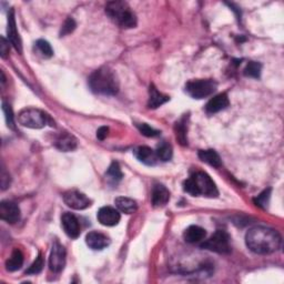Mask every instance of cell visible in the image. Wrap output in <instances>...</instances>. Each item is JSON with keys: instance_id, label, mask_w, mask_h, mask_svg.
I'll use <instances>...</instances> for the list:
<instances>
[{"instance_id": "1", "label": "cell", "mask_w": 284, "mask_h": 284, "mask_svg": "<svg viewBox=\"0 0 284 284\" xmlns=\"http://www.w3.org/2000/svg\"><path fill=\"white\" fill-rule=\"evenodd\" d=\"M245 243L250 251L255 254L267 255L280 249L282 240L275 230L267 226H254L245 235Z\"/></svg>"}, {"instance_id": "2", "label": "cell", "mask_w": 284, "mask_h": 284, "mask_svg": "<svg viewBox=\"0 0 284 284\" xmlns=\"http://www.w3.org/2000/svg\"><path fill=\"white\" fill-rule=\"evenodd\" d=\"M89 86L94 93L113 96L119 90V80L112 69L102 67L90 75Z\"/></svg>"}, {"instance_id": "3", "label": "cell", "mask_w": 284, "mask_h": 284, "mask_svg": "<svg viewBox=\"0 0 284 284\" xmlns=\"http://www.w3.org/2000/svg\"><path fill=\"white\" fill-rule=\"evenodd\" d=\"M184 190L192 197L203 195L206 198H217L219 191L216 184L204 172H195L184 182Z\"/></svg>"}, {"instance_id": "4", "label": "cell", "mask_w": 284, "mask_h": 284, "mask_svg": "<svg viewBox=\"0 0 284 284\" xmlns=\"http://www.w3.org/2000/svg\"><path fill=\"white\" fill-rule=\"evenodd\" d=\"M106 14L111 20L123 29L135 28L137 17L130 6L124 2H111L106 6Z\"/></svg>"}, {"instance_id": "5", "label": "cell", "mask_w": 284, "mask_h": 284, "mask_svg": "<svg viewBox=\"0 0 284 284\" xmlns=\"http://www.w3.org/2000/svg\"><path fill=\"white\" fill-rule=\"evenodd\" d=\"M49 120V117L45 112L36 108L23 109L18 116L19 123L23 125V127L30 129L45 128L48 124Z\"/></svg>"}, {"instance_id": "6", "label": "cell", "mask_w": 284, "mask_h": 284, "mask_svg": "<svg viewBox=\"0 0 284 284\" xmlns=\"http://www.w3.org/2000/svg\"><path fill=\"white\" fill-rule=\"evenodd\" d=\"M217 90V83L211 79L191 80L186 85V91L194 99H203Z\"/></svg>"}, {"instance_id": "7", "label": "cell", "mask_w": 284, "mask_h": 284, "mask_svg": "<svg viewBox=\"0 0 284 284\" xmlns=\"http://www.w3.org/2000/svg\"><path fill=\"white\" fill-rule=\"evenodd\" d=\"M202 249L216 252L219 254H228L231 252L230 236L228 232L223 230H218L214 235L201 244Z\"/></svg>"}, {"instance_id": "8", "label": "cell", "mask_w": 284, "mask_h": 284, "mask_svg": "<svg viewBox=\"0 0 284 284\" xmlns=\"http://www.w3.org/2000/svg\"><path fill=\"white\" fill-rule=\"evenodd\" d=\"M66 249L58 242L55 241L49 256V268L55 273H59L66 266Z\"/></svg>"}, {"instance_id": "9", "label": "cell", "mask_w": 284, "mask_h": 284, "mask_svg": "<svg viewBox=\"0 0 284 284\" xmlns=\"http://www.w3.org/2000/svg\"><path fill=\"white\" fill-rule=\"evenodd\" d=\"M65 203L74 210H85L91 205V200L77 190L67 191L64 194Z\"/></svg>"}, {"instance_id": "10", "label": "cell", "mask_w": 284, "mask_h": 284, "mask_svg": "<svg viewBox=\"0 0 284 284\" xmlns=\"http://www.w3.org/2000/svg\"><path fill=\"white\" fill-rule=\"evenodd\" d=\"M0 218L7 223L15 224L20 220V209L11 201H3L0 203Z\"/></svg>"}, {"instance_id": "11", "label": "cell", "mask_w": 284, "mask_h": 284, "mask_svg": "<svg viewBox=\"0 0 284 284\" xmlns=\"http://www.w3.org/2000/svg\"><path fill=\"white\" fill-rule=\"evenodd\" d=\"M61 225L66 235L71 239H77L80 236V224L78 219L72 213L65 212L61 216Z\"/></svg>"}, {"instance_id": "12", "label": "cell", "mask_w": 284, "mask_h": 284, "mask_svg": "<svg viewBox=\"0 0 284 284\" xmlns=\"http://www.w3.org/2000/svg\"><path fill=\"white\" fill-rule=\"evenodd\" d=\"M7 34H8V41L11 43L12 46L19 54L22 53V46H21V40L19 34L17 31V24H16V19H15V10L10 9L8 12V27H7Z\"/></svg>"}, {"instance_id": "13", "label": "cell", "mask_w": 284, "mask_h": 284, "mask_svg": "<svg viewBox=\"0 0 284 284\" xmlns=\"http://www.w3.org/2000/svg\"><path fill=\"white\" fill-rule=\"evenodd\" d=\"M97 218L99 222L106 226H115L120 222V213L111 206H104L98 211Z\"/></svg>"}, {"instance_id": "14", "label": "cell", "mask_w": 284, "mask_h": 284, "mask_svg": "<svg viewBox=\"0 0 284 284\" xmlns=\"http://www.w3.org/2000/svg\"><path fill=\"white\" fill-rule=\"evenodd\" d=\"M86 243L90 249L100 251V250H104L105 248L108 247V245L110 244V239L106 235H104V233L92 231L87 235Z\"/></svg>"}, {"instance_id": "15", "label": "cell", "mask_w": 284, "mask_h": 284, "mask_svg": "<svg viewBox=\"0 0 284 284\" xmlns=\"http://www.w3.org/2000/svg\"><path fill=\"white\" fill-rule=\"evenodd\" d=\"M229 104L230 101L228 96L225 93H220L209 100V102L205 106V111L209 115H214V113H218L224 110L225 108H228Z\"/></svg>"}, {"instance_id": "16", "label": "cell", "mask_w": 284, "mask_h": 284, "mask_svg": "<svg viewBox=\"0 0 284 284\" xmlns=\"http://www.w3.org/2000/svg\"><path fill=\"white\" fill-rule=\"evenodd\" d=\"M55 146L59 150L64 151V152H69V151H73L78 146L77 139L71 136L68 132H61V134L57 137Z\"/></svg>"}, {"instance_id": "17", "label": "cell", "mask_w": 284, "mask_h": 284, "mask_svg": "<svg viewBox=\"0 0 284 284\" xmlns=\"http://www.w3.org/2000/svg\"><path fill=\"white\" fill-rule=\"evenodd\" d=\"M169 200L170 192L168 189L162 185H156L152 189V194H151V201H152L153 206H165Z\"/></svg>"}, {"instance_id": "18", "label": "cell", "mask_w": 284, "mask_h": 284, "mask_svg": "<svg viewBox=\"0 0 284 284\" xmlns=\"http://www.w3.org/2000/svg\"><path fill=\"white\" fill-rule=\"evenodd\" d=\"M135 156L139 161H141L142 163L147 166H154L158 158L156 154V151H153L149 147H139L135 150Z\"/></svg>"}, {"instance_id": "19", "label": "cell", "mask_w": 284, "mask_h": 284, "mask_svg": "<svg viewBox=\"0 0 284 284\" xmlns=\"http://www.w3.org/2000/svg\"><path fill=\"white\" fill-rule=\"evenodd\" d=\"M205 236H206L205 230L199 225L189 226L184 233V238L186 240V242L188 243H198L203 241L205 239Z\"/></svg>"}, {"instance_id": "20", "label": "cell", "mask_w": 284, "mask_h": 284, "mask_svg": "<svg viewBox=\"0 0 284 284\" xmlns=\"http://www.w3.org/2000/svg\"><path fill=\"white\" fill-rule=\"evenodd\" d=\"M167 101H169V97L162 94L157 90V88L154 86H150L149 89V101H148V107L150 109H157L159 108L160 106L163 104H166Z\"/></svg>"}, {"instance_id": "21", "label": "cell", "mask_w": 284, "mask_h": 284, "mask_svg": "<svg viewBox=\"0 0 284 284\" xmlns=\"http://www.w3.org/2000/svg\"><path fill=\"white\" fill-rule=\"evenodd\" d=\"M115 204L117 206L118 211L125 213V214H132L135 213L138 209L137 202L130 198L125 197H119L115 200Z\"/></svg>"}, {"instance_id": "22", "label": "cell", "mask_w": 284, "mask_h": 284, "mask_svg": "<svg viewBox=\"0 0 284 284\" xmlns=\"http://www.w3.org/2000/svg\"><path fill=\"white\" fill-rule=\"evenodd\" d=\"M23 264V254L19 249H15L12 251L10 257L6 261V269L9 272H15V271L20 270Z\"/></svg>"}, {"instance_id": "23", "label": "cell", "mask_w": 284, "mask_h": 284, "mask_svg": "<svg viewBox=\"0 0 284 284\" xmlns=\"http://www.w3.org/2000/svg\"><path fill=\"white\" fill-rule=\"evenodd\" d=\"M199 158L202 161L214 168L221 167L220 156L214 150H201L199 151Z\"/></svg>"}, {"instance_id": "24", "label": "cell", "mask_w": 284, "mask_h": 284, "mask_svg": "<svg viewBox=\"0 0 284 284\" xmlns=\"http://www.w3.org/2000/svg\"><path fill=\"white\" fill-rule=\"evenodd\" d=\"M35 48H36V51L39 54L42 58H51L54 56V50L50 46V43L46 40H38L35 43Z\"/></svg>"}, {"instance_id": "25", "label": "cell", "mask_w": 284, "mask_h": 284, "mask_svg": "<svg viewBox=\"0 0 284 284\" xmlns=\"http://www.w3.org/2000/svg\"><path fill=\"white\" fill-rule=\"evenodd\" d=\"M107 178H108L109 181L113 182V184H117L120 180L122 179V172H121V169L119 167V163L118 162H112L109 169L107 170Z\"/></svg>"}, {"instance_id": "26", "label": "cell", "mask_w": 284, "mask_h": 284, "mask_svg": "<svg viewBox=\"0 0 284 284\" xmlns=\"http://www.w3.org/2000/svg\"><path fill=\"white\" fill-rule=\"evenodd\" d=\"M156 154L158 160H161L163 162L171 160L172 158V148L170 144L163 142L162 144H160L159 147H158L157 151H156Z\"/></svg>"}, {"instance_id": "27", "label": "cell", "mask_w": 284, "mask_h": 284, "mask_svg": "<svg viewBox=\"0 0 284 284\" xmlns=\"http://www.w3.org/2000/svg\"><path fill=\"white\" fill-rule=\"evenodd\" d=\"M261 69H262V66L259 64V62L250 61L247 65V67L244 68L243 73L245 77L257 79V78H260V75H261Z\"/></svg>"}, {"instance_id": "28", "label": "cell", "mask_w": 284, "mask_h": 284, "mask_svg": "<svg viewBox=\"0 0 284 284\" xmlns=\"http://www.w3.org/2000/svg\"><path fill=\"white\" fill-rule=\"evenodd\" d=\"M175 132H176V139L180 141L181 144H187V127H186V120L185 118L181 119L179 122L175 124Z\"/></svg>"}, {"instance_id": "29", "label": "cell", "mask_w": 284, "mask_h": 284, "mask_svg": "<svg viewBox=\"0 0 284 284\" xmlns=\"http://www.w3.org/2000/svg\"><path fill=\"white\" fill-rule=\"evenodd\" d=\"M271 197V189H267V190H264L261 194H259L257 197L254 199V203L262 208V209H266L268 206L269 203V200Z\"/></svg>"}, {"instance_id": "30", "label": "cell", "mask_w": 284, "mask_h": 284, "mask_svg": "<svg viewBox=\"0 0 284 284\" xmlns=\"http://www.w3.org/2000/svg\"><path fill=\"white\" fill-rule=\"evenodd\" d=\"M43 266H45V262H43V257H42L41 254H39V256L36 259V261L33 264H31L29 269L26 271V274H38V273H40L42 269H43Z\"/></svg>"}, {"instance_id": "31", "label": "cell", "mask_w": 284, "mask_h": 284, "mask_svg": "<svg viewBox=\"0 0 284 284\" xmlns=\"http://www.w3.org/2000/svg\"><path fill=\"white\" fill-rule=\"evenodd\" d=\"M137 127H138L139 131H140L143 136L149 137V138H154V137H158L160 135V131L151 128L150 125L147 124V123H139V124H137Z\"/></svg>"}, {"instance_id": "32", "label": "cell", "mask_w": 284, "mask_h": 284, "mask_svg": "<svg viewBox=\"0 0 284 284\" xmlns=\"http://www.w3.org/2000/svg\"><path fill=\"white\" fill-rule=\"evenodd\" d=\"M3 110L6 116V121H7V125L11 129H15V120H14V113H12V109L10 105H8L6 101L3 102Z\"/></svg>"}, {"instance_id": "33", "label": "cell", "mask_w": 284, "mask_h": 284, "mask_svg": "<svg viewBox=\"0 0 284 284\" xmlns=\"http://www.w3.org/2000/svg\"><path fill=\"white\" fill-rule=\"evenodd\" d=\"M75 27H77V24H75L72 18L66 19V21L64 22V24H62L61 30H60V37H64L66 35L71 34L72 31L75 29Z\"/></svg>"}, {"instance_id": "34", "label": "cell", "mask_w": 284, "mask_h": 284, "mask_svg": "<svg viewBox=\"0 0 284 284\" xmlns=\"http://www.w3.org/2000/svg\"><path fill=\"white\" fill-rule=\"evenodd\" d=\"M0 184H2V189L6 190L10 185V175L9 173L6 171L5 168L2 169V174H0Z\"/></svg>"}, {"instance_id": "35", "label": "cell", "mask_w": 284, "mask_h": 284, "mask_svg": "<svg viewBox=\"0 0 284 284\" xmlns=\"http://www.w3.org/2000/svg\"><path fill=\"white\" fill-rule=\"evenodd\" d=\"M9 54V41L5 39V37H2V45H0V55L5 59Z\"/></svg>"}, {"instance_id": "36", "label": "cell", "mask_w": 284, "mask_h": 284, "mask_svg": "<svg viewBox=\"0 0 284 284\" xmlns=\"http://www.w3.org/2000/svg\"><path fill=\"white\" fill-rule=\"evenodd\" d=\"M108 132H109L108 128H107V127H101L97 131V138L99 139V140H105V139L107 138V136H108Z\"/></svg>"}]
</instances>
